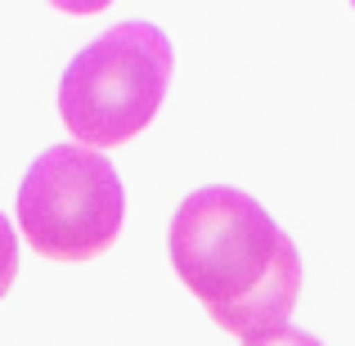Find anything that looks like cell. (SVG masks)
<instances>
[{"label":"cell","mask_w":355,"mask_h":346,"mask_svg":"<svg viewBox=\"0 0 355 346\" xmlns=\"http://www.w3.org/2000/svg\"><path fill=\"white\" fill-rule=\"evenodd\" d=\"M166 252L180 284L225 333L252 346L311 342L288 324L302 293V257L252 193L230 184L189 193L171 216Z\"/></svg>","instance_id":"6da1fadb"},{"label":"cell","mask_w":355,"mask_h":346,"mask_svg":"<svg viewBox=\"0 0 355 346\" xmlns=\"http://www.w3.org/2000/svg\"><path fill=\"white\" fill-rule=\"evenodd\" d=\"M175 54L162 27L117 23L68 63L59 81V117L72 139L117 148L157 117L171 86Z\"/></svg>","instance_id":"7a4b0ae2"},{"label":"cell","mask_w":355,"mask_h":346,"mask_svg":"<svg viewBox=\"0 0 355 346\" xmlns=\"http://www.w3.org/2000/svg\"><path fill=\"white\" fill-rule=\"evenodd\" d=\"M14 275H18V234L9 225V216L0 211V297L9 293Z\"/></svg>","instance_id":"277c9868"},{"label":"cell","mask_w":355,"mask_h":346,"mask_svg":"<svg viewBox=\"0 0 355 346\" xmlns=\"http://www.w3.org/2000/svg\"><path fill=\"white\" fill-rule=\"evenodd\" d=\"M351 5H355V0H351Z\"/></svg>","instance_id":"8992f818"},{"label":"cell","mask_w":355,"mask_h":346,"mask_svg":"<svg viewBox=\"0 0 355 346\" xmlns=\"http://www.w3.org/2000/svg\"><path fill=\"white\" fill-rule=\"evenodd\" d=\"M126 193L95 144H54L18 184V230L45 261H95L121 234Z\"/></svg>","instance_id":"3957f363"},{"label":"cell","mask_w":355,"mask_h":346,"mask_svg":"<svg viewBox=\"0 0 355 346\" xmlns=\"http://www.w3.org/2000/svg\"><path fill=\"white\" fill-rule=\"evenodd\" d=\"M54 9H63V14H77V18H86V14H104L113 0H50Z\"/></svg>","instance_id":"5b68a950"}]
</instances>
